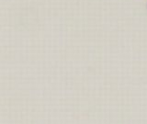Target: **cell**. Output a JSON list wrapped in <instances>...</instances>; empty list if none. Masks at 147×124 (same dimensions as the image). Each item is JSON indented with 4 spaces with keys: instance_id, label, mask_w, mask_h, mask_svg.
I'll return each mask as SVG.
<instances>
[]
</instances>
